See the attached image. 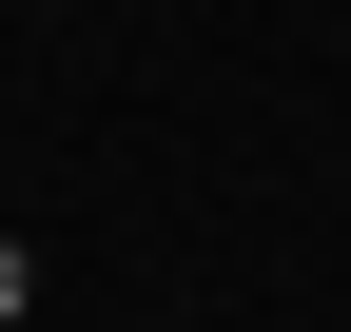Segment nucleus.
Masks as SVG:
<instances>
[{"label": "nucleus", "mask_w": 351, "mask_h": 332, "mask_svg": "<svg viewBox=\"0 0 351 332\" xmlns=\"http://www.w3.org/2000/svg\"><path fill=\"white\" fill-rule=\"evenodd\" d=\"M20 313H39V254H20V235H0V332H20Z\"/></svg>", "instance_id": "obj_1"}]
</instances>
